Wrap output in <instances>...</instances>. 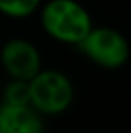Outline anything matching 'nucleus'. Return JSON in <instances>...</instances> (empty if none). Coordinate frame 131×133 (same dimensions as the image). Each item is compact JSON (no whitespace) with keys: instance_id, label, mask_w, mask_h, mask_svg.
<instances>
[{"instance_id":"f257e3e1","label":"nucleus","mask_w":131,"mask_h":133,"mask_svg":"<svg viewBox=\"0 0 131 133\" xmlns=\"http://www.w3.org/2000/svg\"><path fill=\"white\" fill-rule=\"evenodd\" d=\"M40 20L50 38L68 45H79L93 27L88 9L77 0H49Z\"/></svg>"},{"instance_id":"f03ea898","label":"nucleus","mask_w":131,"mask_h":133,"mask_svg":"<svg viewBox=\"0 0 131 133\" xmlns=\"http://www.w3.org/2000/svg\"><path fill=\"white\" fill-rule=\"evenodd\" d=\"M75 97L70 77L61 70H40L29 81L31 106L42 115H59L66 111Z\"/></svg>"},{"instance_id":"7ed1b4c3","label":"nucleus","mask_w":131,"mask_h":133,"mask_svg":"<svg viewBox=\"0 0 131 133\" xmlns=\"http://www.w3.org/2000/svg\"><path fill=\"white\" fill-rule=\"evenodd\" d=\"M77 47L90 61L109 70L124 66L131 54L129 42L113 27H92Z\"/></svg>"},{"instance_id":"20e7f679","label":"nucleus","mask_w":131,"mask_h":133,"mask_svg":"<svg viewBox=\"0 0 131 133\" xmlns=\"http://www.w3.org/2000/svg\"><path fill=\"white\" fill-rule=\"evenodd\" d=\"M0 63L11 79L31 81L42 70V56L32 42L11 38L0 50Z\"/></svg>"},{"instance_id":"39448f33","label":"nucleus","mask_w":131,"mask_h":133,"mask_svg":"<svg viewBox=\"0 0 131 133\" xmlns=\"http://www.w3.org/2000/svg\"><path fill=\"white\" fill-rule=\"evenodd\" d=\"M0 133H45L43 115L31 104H2Z\"/></svg>"},{"instance_id":"423d86ee","label":"nucleus","mask_w":131,"mask_h":133,"mask_svg":"<svg viewBox=\"0 0 131 133\" xmlns=\"http://www.w3.org/2000/svg\"><path fill=\"white\" fill-rule=\"evenodd\" d=\"M42 0H0V13L9 18H27L38 7Z\"/></svg>"},{"instance_id":"0eeeda50","label":"nucleus","mask_w":131,"mask_h":133,"mask_svg":"<svg viewBox=\"0 0 131 133\" xmlns=\"http://www.w3.org/2000/svg\"><path fill=\"white\" fill-rule=\"evenodd\" d=\"M4 103L5 104H31L29 81L11 79V83L4 90Z\"/></svg>"}]
</instances>
